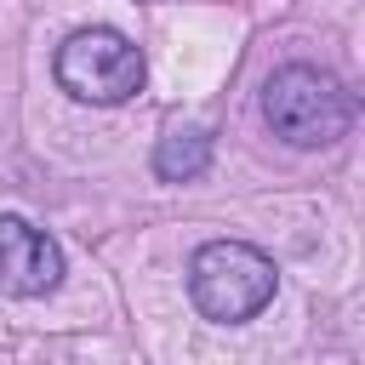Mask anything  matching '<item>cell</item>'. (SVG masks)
Returning <instances> with one entry per match:
<instances>
[{
  "label": "cell",
  "instance_id": "cell-4",
  "mask_svg": "<svg viewBox=\"0 0 365 365\" xmlns=\"http://www.w3.org/2000/svg\"><path fill=\"white\" fill-rule=\"evenodd\" d=\"M63 279V251L23 217H0V297H46Z\"/></svg>",
  "mask_w": 365,
  "mask_h": 365
},
{
  "label": "cell",
  "instance_id": "cell-5",
  "mask_svg": "<svg viewBox=\"0 0 365 365\" xmlns=\"http://www.w3.org/2000/svg\"><path fill=\"white\" fill-rule=\"evenodd\" d=\"M205 160H211V137H205L200 125H171V131L160 137V148H154V171H160L165 182L200 177Z\"/></svg>",
  "mask_w": 365,
  "mask_h": 365
},
{
  "label": "cell",
  "instance_id": "cell-1",
  "mask_svg": "<svg viewBox=\"0 0 365 365\" xmlns=\"http://www.w3.org/2000/svg\"><path fill=\"white\" fill-rule=\"evenodd\" d=\"M262 120L291 148H331L354 125V97L336 74H325L314 63H285L262 86Z\"/></svg>",
  "mask_w": 365,
  "mask_h": 365
},
{
  "label": "cell",
  "instance_id": "cell-2",
  "mask_svg": "<svg viewBox=\"0 0 365 365\" xmlns=\"http://www.w3.org/2000/svg\"><path fill=\"white\" fill-rule=\"evenodd\" d=\"M274 285H279L274 262L245 240H211L188 262V297L217 325H240V319L262 314L274 302Z\"/></svg>",
  "mask_w": 365,
  "mask_h": 365
},
{
  "label": "cell",
  "instance_id": "cell-3",
  "mask_svg": "<svg viewBox=\"0 0 365 365\" xmlns=\"http://www.w3.org/2000/svg\"><path fill=\"white\" fill-rule=\"evenodd\" d=\"M57 86L80 103L114 108L143 91V51L120 29H80L57 46Z\"/></svg>",
  "mask_w": 365,
  "mask_h": 365
}]
</instances>
